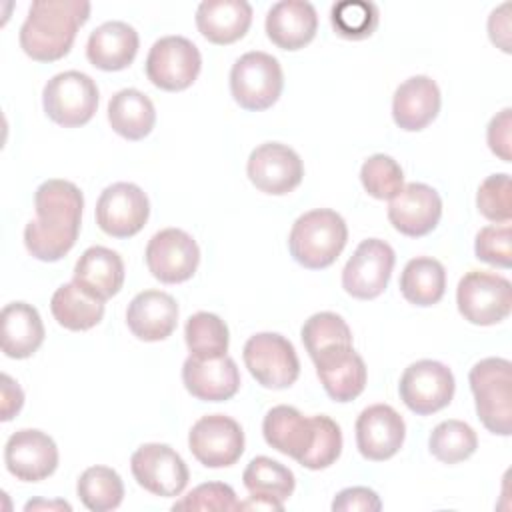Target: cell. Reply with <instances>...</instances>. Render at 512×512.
Returning <instances> with one entry per match:
<instances>
[{"instance_id": "obj_19", "label": "cell", "mask_w": 512, "mask_h": 512, "mask_svg": "<svg viewBox=\"0 0 512 512\" xmlns=\"http://www.w3.org/2000/svg\"><path fill=\"white\" fill-rule=\"evenodd\" d=\"M404 438V418L388 404H372L356 420V446L366 460L382 462L392 458L402 448Z\"/></svg>"}, {"instance_id": "obj_7", "label": "cell", "mask_w": 512, "mask_h": 512, "mask_svg": "<svg viewBox=\"0 0 512 512\" xmlns=\"http://www.w3.org/2000/svg\"><path fill=\"white\" fill-rule=\"evenodd\" d=\"M42 106L46 116L64 128L84 126L98 108V86L80 70L60 72L46 82Z\"/></svg>"}, {"instance_id": "obj_47", "label": "cell", "mask_w": 512, "mask_h": 512, "mask_svg": "<svg viewBox=\"0 0 512 512\" xmlns=\"http://www.w3.org/2000/svg\"><path fill=\"white\" fill-rule=\"evenodd\" d=\"M22 404H24L22 388L12 376L2 374V416H0L2 422L12 420L20 412Z\"/></svg>"}, {"instance_id": "obj_9", "label": "cell", "mask_w": 512, "mask_h": 512, "mask_svg": "<svg viewBox=\"0 0 512 512\" xmlns=\"http://www.w3.org/2000/svg\"><path fill=\"white\" fill-rule=\"evenodd\" d=\"M202 68L196 44L184 36H162L146 56L148 80L166 92H180L194 84Z\"/></svg>"}, {"instance_id": "obj_6", "label": "cell", "mask_w": 512, "mask_h": 512, "mask_svg": "<svg viewBox=\"0 0 512 512\" xmlns=\"http://www.w3.org/2000/svg\"><path fill=\"white\" fill-rule=\"evenodd\" d=\"M456 304L470 324H498L512 310V284L496 272L470 270L458 282Z\"/></svg>"}, {"instance_id": "obj_13", "label": "cell", "mask_w": 512, "mask_h": 512, "mask_svg": "<svg viewBox=\"0 0 512 512\" xmlns=\"http://www.w3.org/2000/svg\"><path fill=\"white\" fill-rule=\"evenodd\" d=\"M150 216L146 192L132 182H114L106 186L96 202V224L114 238L138 234Z\"/></svg>"}, {"instance_id": "obj_40", "label": "cell", "mask_w": 512, "mask_h": 512, "mask_svg": "<svg viewBox=\"0 0 512 512\" xmlns=\"http://www.w3.org/2000/svg\"><path fill=\"white\" fill-rule=\"evenodd\" d=\"M476 206L484 218L496 224H508L512 218V180L510 174H490L478 186Z\"/></svg>"}, {"instance_id": "obj_11", "label": "cell", "mask_w": 512, "mask_h": 512, "mask_svg": "<svg viewBox=\"0 0 512 512\" xmlns=\"http://www.w3.org/2000/svg\"><path fill=\"white\" fill-rule=\"evenodd\" d=\"M454 374L438 360L412 362L398 384L402 402L418 416L434 414L446 408L454 396Z\"/></svg>"}, {"instance_id": "obj_38", "label": "cell", "mask_w": 512, "mask_h": 512, "mask_svg": "<svg viewBox=\"0 0 512 512\" xmlns=\"http://www.w3.org/2000/svg\"><path fill=\"white\" fill-rule=\"evenodd\" d=\"M378 6L368 0H340L330 10V22L338 36L364 40L378 28Z\"/></svg>"}, {"instance_id": "obj_5", "label": "cell", "mask_w": 512, "mask_h": 512, "mask_svg": "<svg viewBox=\"0 0 512 512\" xmlns=\"http://www.w3.org/2000/svg\"><path fill=\"white\" fill-rule=\"evenodd\" d=\"M284 88L280 62L262 50L242 54L230 70V92L234 102L252 112H260L276 104Z\"/></svg>"}, {"instance_id": "obj_35", "label": "cell", "mask_w": 512, "mask_h": 512, "mask_svg": "<svg viewBox=\"0 0 512 512\" xmlns=\"http://www.w3.org/2000/svg\"><path fill=\"white\" fill-rule=\"evenodd\" d=\"M186 346L194 358H220L226 356L230 334L226 322L212 312H196L186 320L184 328Z\"/></svg>"}, {"instance_id": "obj_2", "label": "cell", "mask_w": 512, "mask_h": 512, "mask_svg": "<svg viewBox=\"0 0 512 512\" xmlns=\"http://www.w3.org/2000/svg\"><path fill=\"white\" fill-rule=\"evenodd\" d=\"M88 16L86 0H34L20 26V48L38 62L60 60L70 52Z\"/></svg>"}, {"instance_id": "obj_18", "label": "cell", "mask_w": 512, "mask_h": 512, "mask_svg": "<svg viewBox=\"0 0 512 512\" xmlns=\"http://www.w3.org/2000/svg\"><path fill=\"white\" fill-rule=\"evenodd\" d=\"M442 216L440 194L422 182L404 184L402 190L390 198L388 220L404 236L420 238L430 234Z\"/></svg>"}, {"instance_id": "obj_12", "label": "cell", "mask_w": 512, "mask_h": 512, "mask_svg": "<svg viewBox=\"0 0 512 512\" xmlns=\"http://www.w3.org/2000/svg\"><path fill=\"white\" fill-rule=\"evenodd\" d=\"M396 254L380 238L362 240L342 270V288L358 300L380 296L390 280Z\"/></svg>"}, {"instance_id": "obj_36", "label": "cell", "mask_w": 512, "mask_h": 512, "mask_svg": "<svg viewBox=\"0 0 512 512\" xmlns=\"http://www.w3.org/2000/svg\"><path fill=\"white\" fill-rule=\"evenodd\" d=\"M76 492L88 510L108 512L122 504L124 484L116 470L108 466H90L80 474Z\"/></svg>"}, {"instance_id": "obj_45", "label": "cell", "mask_w": 512, "mask_h": 512, "mask_svg": "<svg viewBox=\"0 0 512 512\" xmlns=\"http://www.w3.org/2000/svg\"><path fill=\"white\" fill-rule=\"evenodd\" d=\"M488 148L504 162H510V146H512V110L502 108L496 116H492L486 130Z\"/></svg>"}, {"instance_id": "obj_16", "label": "cell", "mask_w": 512, "mask_h": 512, "mask_svg": "<svg viewBox=\"0 0 512 512\" xmlns=\"http://www.w3.org/2000/svg\"><path fill=\"white\" fill-rule=\"evenodd\" d=\"M250 182L264 194L282 196L292 192L304 176V164L296 150L280 142L256 146L246 164Z\"/></svg>"}, {"instance_id": "obj_42", "label": "cell", "mask_w": 512, "mask_h": 512, "mask_svg": "<svg viewBox=\"0 0 512 512\" xmlns=\"http://www.w3.org/2000/svg\"><path fill=\"white\" fill-rule=\"evenodd\" d=\"M172 510H242L232 486L224 482H206L182 496Z\"/></svg>"}, {"instance_id": "obj_10", "label": "cell", "mask_w": 512, "mask_h": 512, "mask_svg": "<svg viewBox=\"0 0 512 512\" xmlns=\"http://www.w3.org/2000/svg\"><path fill=\"white\" fill-rule=\"evenodd\" d=\"M130 468L136 482L154 496H180L188 484V466L182 456L168 444L148 442L134 450Z\"/></svg>"}, {"instance_id": "obj_26", "label": "cell", "mask_w": 512, "mask_h": 512, "mask_svg": "<svg viewBox=\"0 0 512 512\" xmlns=\"http://www.w3.org/2000/svg\"><path fill=\"white\" fill-rule=\"evenodd\" d=\"M82 290L106 302L124 284V262L118 252L106 246H90L74 266V280Z\"/></svg>"}, {"instance_id": "obj_30", "label": "cell", "mask_w": 512, "mask_h": 512, "mask_svg": "<svg viewBox=\"0 0 512 512\" xmlns=\"http://www.w3.org/2000/svg\"><path fill=\"white\" fill-rule=\"evenodd\" d=\"M108 122L118 136L132 142L142 140L156 124V110L144 92L122 88L108 102Z\"/></svg>"}, {"instance_id": "obj_33", "label": "cell", "mask_w": 512, "mask_h": 512, "mask_svg": "<svg viewBox=\"0 0 512 512\" xmlns=\"http://www.w3.org/2000/svg\"><path fill=\"white\" fill-rule=\"evenodd\" d=\"M302 342L312 362L318 364L328 356L352 348V332L336 312H316L302 326Z\"/></svg>"}, {"instance_id": "obj_37", "label": "cell", "mask_w": 512, "mask_h": 512, "mask_svg": "<svg viewBox=\"0 0 512 512\" xmlns=\"http://www.w3.org/2000/svg\"><path fill=\"white\" fill-rule=\"evenodd\" d=\"M428 448L436 460L458 464L476 452L478 436L470 424L452 418L434 426L428 438Z\"/></svg>"}, {"instance_id": "obj_39", "label": "cell", "mask_w": 512, "mask_h": 512, "mask_svg": "<svg viewBox=\"0 0 512 512\" xmlns=\"http://www.w3.org/2000/svg\"><path fill=\"white\" fill-rule=\"evenodd\" d=\"M360 182L372 198L390 200L402 190L404 172L392 156L374 154L368 160H364L360 168Z\"/></svg>"}, {"instance_id": "obj_43", "label": "cell", "mask_w": 512, "mask_h": 512, "mask_svg": "<svg viewBox=\"0 0 512 512\" xmlns=\"http://www.w3.org/2000/svg\"><path fill=\"white\" fill-rule=\"evenodd\" d=\"M474 252L476 258L498 266V268H510L512 264V230L510 224L502 226H484L476 234L474 240Z\"/></svg>"}, {"instance_id": "obj_32", "label": "cell", "mask_w": 512, "mask_h": 512, "mask_svg": "<svg viewBox=\"0 0 512 512\" xmlns=\"http://www.w3.org/2000/svg\"><path fill=\"white\" fill-rule=\"evenodd\" d=\"M400 292L414 306L438 304L446 292V270L440 260L416 256L400 274Z\"/></svg>"}, {"instance_id": "obj_48", "label": "cell", "mask_w": 512, "mask_h": 512, "mask_svg": "<svg viewBox=\"0 0 512 512\" xmlns=\"http://www.w3.org/2000/svg\"><path fill=\"white\" fill-rule=\"evenodd\" d=\"M36 508H58V510H72V506L68 502H62V500H56V502H44V500H34V502H28L24 506V510H36Z\"/></svg>"}, {"instance_id": "obj_21", "label": "cell", "mask_w": 512, "mask_h": 512, "mask_svg": "<svg viewBox=\"0 0 512 512\" xmlns=\"http://www.w3.org/2000/svg\"><path fill=\"white\" fill-rule=\"evenodd\" d=\"M262 434L268 446L300 462L314 444L316 420L314 416H304L294 406L280 404L266 412Z\"/></svg>"}, {"instance_id": "obj_20", "label": "cell", "mask_w": 512, "mask_h": 512, "mask_svg": "<svg viewBox=\"0 0 512 512\" xmlns=\"http://www.w3.org/2000/svg\"><path fill=\"white\" fill-rule=\"evenodd\" d=\"M182 382L198 400L224 402L238 392L240 370L228 354L208 360L188 356L182 364Z\"/></svg>"}, {"instance_id": "obj_4", "label": "cell", "mask_w": 512, "mask_h": 512, "mask_svg": "<svg viewBox=\"0 0 512 512\" xmlns=\"http://www.w3.org/2000/svg\"><path fill=\"white\" fill-rule=\"evenodd\" d=\"M470 390L484 428L498 436L512 432V364L506 358H484L470 368Z\"/></svg>"}, {"instance_id": "obj_29", "label": "cell", "mask_w": 512, "mask_h": 512, "mask_svg": "<svg viewBox=\"0 0 512 512\" xmlns=\"http://www.w3.org/2000/svg\"><path fill=\"white\" fill-rule=\"evenodd\" d=\"M314 366L326 394L336 402L358 398L366 386V364L354 348L328 356Z\"/></svg>"}, {"instance_id": "obj_3", "label": "cell", "mask_w": 512, "mask_h": 512, "mask_svg": "<svg viewBox=\"0 0 512 512\" xmlns=\"http://www.w3.org/2000/svg\"><path fill=\"white\" fill-rule=\"evenodd\" d=\"M346 240L348 228L344 218L330 208H316L296 218L288 234V248L300 266L322 270L334 264Z\"/></svg>"}, {"instance_id": "obj_14", "label": "cell", "mask_w": 512, "mask_h": 512, "mask_svg": "<svg viewBox=\"0 0 512 512\" xmlns=\"http://www.w3.org/2000/svg\"><path fill=\"white\" fill-rule=\"evenodd\" d=\"M188 446L194 458L206 468H226L242 456L244 432L234 418L208 414L190 428Z\"/></svg>"}, {"instance_id": "obj_25", "label": "cell", "mask_w": 512, "mask_h": 512, "mask_svg": "<svg viewBox=\"0 0 512 512\" xmlns=\"http://www.w3.org/2000/svg\"><path fill=\"white\" fill-rule=\"evenodd\" d=\"M138 32L122 20H108L94 28L86 42V56L92 66L116 72L130 66L138 52Z\"/></svg>"}, {"instance_id": "obj_23", "label": "cell", "mask_w": 512, "mask_h": 512, "mask_svg": "<svg viewBox=\"0 0 512 512\" xmlns=\"http://www.w3.org/2000/svg\"><path fill=\"white\" fill-rule=\"evenodd\" d=\"M440 104V88L430 76H410L392 96V118L398 128L418 132L438 116Z\"/></svg>"}, {"instance_id": "obj_24", "label": "cell", "mask_w": 512, "mask_h": 512, "mask_svg": "<svg viewBox=\"0 0 512 512\" xmlns=\"http://www.w3.org/2000/svg\"><path fill=\"white\" fill-rule=\"evenodd\" d=\"M318 30L316 8L306 0H280L266 14V34L282 50H300Z\"/></svg>"}, {"instance_id": "obj_27", "label": "cell", "mask_w": 512, "mask_h": 512, "mask_svg": "<svg viewBox=\"0 0 512 512\" xmlns=\"http://www.w3.org/2000/svg\"><path fill=\"white\" fill-rule=\"evenodd\" d=\"M252 24V6L246 0H204L196 10L198 32L212 44L240 40Z\"/></svg>"}, {"instance_id": "obj_17", "label": "cell", "mask_w": 512, "mask_h": 512, "mask_svg": "<svg viewBox=\"0 0 512 512\" xmlns=\"http://www.w3.org/2000/svg\"><path fill=\"white\" fill-rule=\"evenodd\" d=\"M4 462L18 480L40 482L58 468V448L46 432L22 428L6 440Z\"/></svg>"}, {"instance_id": "obj_34", "label": "cell", "mask_w": 512, "mask_h": 512, "mask_svg": "<svg viewBox=\"0 0 512 512\" xmlns=\"http://www.w3.org/2000/svg\"><path fill=\"white\" fill-rule=\"evenodd\" d=\"M242 480L250 496L268 498L280 504H284L292 496L296 486L292 470L268 456L252 458L242 474Z\"/></svg>"}, {"instance_id": "obj_22", "label": "cell", "mask_w": 512, "mask_h": 512, "mask_svg": "<svg viewBox=\"0 0 512 512\" xmlns=\"http://www.w3.org/2000/svg\"><path fill=\"white\" fill-rule=\"evenodd\" d=\"M130 332L144 342L166 340L178 324V304L162 290L138 292L126 310Z\"/></svg>"}, {"instance_id": "obj_15", "label": "cell", "mask_w": 512, "mask_h": 512, "mask_svg": "<svg viewBox=\"0 0 512 512\" xmlns=\"http://www.w3.org/2000/svg\"><path fill=\"white\" fill-rule=\"evenodd\" d=\"M146 266L152 276L164 284H180L194 276L200 264L196 240L180 228L156 232L146 246Z\"/></svg>"}, {"instance_id": "obj_41", "label": "cell", "mask_w": 512, "mask_h": 512, "mask_svg": "<svg viewBox=\"0 0 512 512\" xmlns=\"http://www.w3.org/2000/svg\"><path fill=\"white\" fill-rule=\"evenodd\" d=\"M314 420H316L314 444L298 464L308 470H324L332 466L342 452V432H340V426L330 416L318 414L314 416Z\"/></svg>"}, {"instance_id": "obj_8", "label": "cell", "mask_w": 512, "mask_h": 512, "mask_svg": "<svg viewBox=\"0 0 512 512\" xmlns=\"http://www.w3.org/2000/svg\"><path fill=\"white\" fill-rule=\"evenodd\" d=\"M242 356L252 378L264 388H290L300 376V360L294 344L278 332H258L250 336Z\"/></svg>"}, {"instance_id": "obj_28", "label": "cell", "mask_w": 512, "mask_h": 512, "mask_svg": "<svg viewBox=\"0 0 512 512\" xmlns=\"http://www.w3.org/2000/svg\"><path fill=\"white\" fill-rule=\"evenodd\" d=\"M2 352L8 358H30L44 342V324L28 302H10L2 308Z\"/></svg>"}, {"instance_id": "obj_44", "label": "cell", "mask_w": 512, "mask_h": 512, "mask_svg": "<svg viewBox=\"0 0 512 512\" xmlns=\"http://www.w3.org/2000/svg\"><path fill=\"white\" fill-rule=\"evenodd\" d=\"M382 508L380 496L366 486H350L340 490L334 500H332V510L334 512H378Z\"/></svg>"}, {"instance_id": "obj_1", "label": "cell", "mask_w": 512, "mask_h": 512, "mask_svg": "<svg viewBox=\"0 0 512 512\" xmlns=\"http://www.w3.org/2000/svg\"><path fill=\"white\" fill-rule=\"evenodd\" d=\"M34 208L36 218L24 228V246L42 262H56L76 244L84 196L74 182L52 178L36 188Z\"/></svg>"}, {"instance_id": "obj_46", "label": "cell", "mask_w": 512, "mask_h": 512, "mask_svg": "<svg viewBox=\"0 0 512 512\" xmlns=\"http://www.w3.org/2000/svg\"><path fill=\"white\" fill-rule=\"evenodd\" d=\"M488 36L500 50L510 52V2H504L490 12Z\"/></svg>"}, {"instance_id": "obj_31", "label": "cell", "mask_w": 512, "mask_h": 512, "mask_svg": "<svg viewBox=\"0 0 512 512\" xmlns=\"http://www.w3.org/2000/svg\"><path fill=\"white\" fill-rule=\"evenodd\" d=\"M54 320L72 332H84L100 324L104 318V302L82 290L76 282L56 288L50 300Z\"/></svg>"}]
</instances>
